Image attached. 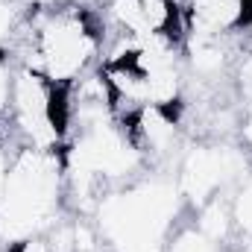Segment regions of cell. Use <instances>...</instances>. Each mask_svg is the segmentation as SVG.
<instances>
[{"mask_svg":"<svg viewBox=\"0 0 252 252\" xmlns=\"http://www.w3.org/2000/svg\"><path fill=\"white\" fill-rule=\"evenodd\" d=\"M12 41L24 44L27 67L56 85H70L85 76L100 53V30L82 6L70 3H35L27 9Z\"/></svg>","mask_w":252,"mask_h":252,"instance_id":"6da1fadb","label":"cell"},{"mask_svg":"<svg viewBox=\"0 0 252 252\" xmlns=\"http://www.w3.org/2000/svg\"><path fill=\"white\" fill-rule=\"evenodd\" d=\"M64 196L62 150L24 147L12 156L9 176L0 188V238L21 244L47 232Z\"/></svg>","mask_w":252,"mask_h":252,"instance_id":"7a4b0ae2","label":"cell"},{"mask_svg":"<svg viewBox=\"0 0 252 252\" xmlns=\"http://www.w3.org/2000/svg\"><path fill=\"white\" fill-rule=\"evenodd\" d=\"M179 205L176 179H144L118 193H103L97 202L100 232L115 252H164Z\"/></svg>","mask_w":252,"mask_h":252,"instance_id":"3957f363","label":"cell"},{"mask_svg":"<svg viewBox=\"0 0 252 252\" xmlns=\"http://www.w3.org/2000/svg\"><path fill=\"white\" fill-rule=\"evenodd\" d=\"M247 176V153L238 147L223 144H199L182 156L176 188L182 202L202 208L205 202L217 199L229 185H238Z\"/></svg>","mask_w":252,"mask_h":252,"instance_id":"277c9868","label":"cell"},{"mask_svg":"<svg viewBox=\"0 0 252 252\" xmlns=\"http://www.w3.org/2000/svg\"><path fill=\"white\" fill-rule=\"evenodd\" d=\"M229 208H232V226L241 235L252 238V173L238 182V190H235Z\"/></svg>","mask_w":252,"mask_h":252,"instance_id":"5b68a950","label":"cell"},{"mask_svg":"<svg viewBox=\"0 0 252 252\" xmlns=\"http://www.w3.org/2000/svg\"><path fill=\"white\" fill-rule=\"evenodd\" d=\"M217 247L220 244H214L208 235H202L196 226H190V229H182V232L170 235L164 252H217Z\"/></svg>","mask_w":252,"mask_h":252,"instance_id":"8992f818","label":"cell"},{"mask_svg":"<svg viewBox=\"0 0 252 252\" xmlns=\"http://www.w3.org/2000/svg\"><path fill=\"white\" fill-rule=\"evenodd\" d=\"M24 9H18L15 3H9V0H0V47L6 44V41H12L15 38V32H18V27H21V21H24Z\"/></svg>","mask_w":252,"mask_h":252,"instance_id":"52a82bcc","label":"cell"},{"mask_svg":"<svg viewBox=\"0 0 252 252\" xmlns=\"http://www.w3.org/2000/svg\"><path fill=\"white\" fill-rule=\"evenodd\" d=\"M238 82H241V94L250 100V106H252V53L238 67Z\"/></svg>","mask_w":252,"mask_h":252,"instance_id":"ba28073f","label":"cell"},{"mask_svg":"<svg viewBox=\"0 0 252 252\" xmlns=\"http://www.w3.org/2000/svg\"><path fill=\"white\" fill-rule=\"evenodd\" d=\"M9 164H12V158H9V153L0 147V188H3V182H6V176H9Z\"/></svg>","mask_w":252,"mask_h":252,"instance_id":"9c48e42d","label":"cell"}]
</instances>
